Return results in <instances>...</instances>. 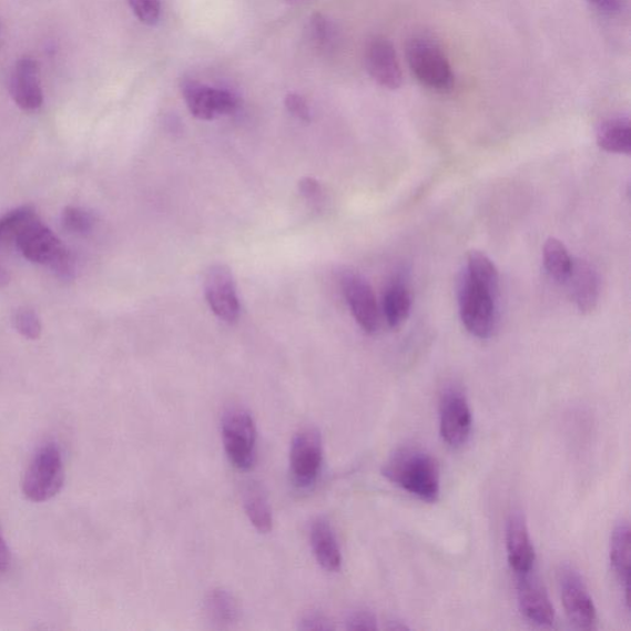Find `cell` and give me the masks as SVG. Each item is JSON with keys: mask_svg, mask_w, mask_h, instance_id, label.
Listing matches in <instances>:
<instances>
[{"mask_svg": "<svg viewBox=\"0 0 631 631\" xmlns=\"http://www.w3.org/2000/svg\"><path fill=\"white\" fill-rule=\"evenodd\" d=\"M289 460L294 484L302 490L312 489L324 462L323 438L317 429L305 428L296 434Z\"/></svg>", "mask_w": 631, "mask_h": 631, "instance_id": "obj_8", "label": "cell"}, {"mask_svg": "<svg viewBox=\"0 0 631 631\" xmlns=\"http://www.w3.org/2000/svg\"><path fill=\"white\" fill-rule=\"evenodd\" d=\"M205 611L210 620L220 627L234 624L240 612L234 596L223 589H216L207 594Z\"/></svg>", "mask_w": 631, "mask_h": 631, "instance_id": "obj_24", "label": "cell"}, {"mask_svg": "<svg viewBox=\"0 0 631 631\" xmlns=\"http://www.w3.org/2000/svg\"><path fill=\"white\" fill-rule=\"evenodd\" d=\"M298 629L302 630H330L334 625L330 624L329 620L324 615L316 612L306 614L298 624Z\"/></svg>", "mask_w": 631, "mask_h": 631, "instance_id": "obj_33", "label": "cell"}, {"mask_svg": "<svg viewBox=\"0 0 631 631\" xmlns=\"http://www.w3.org/2000/svg\"><path fill=\"white\" fill-rule=\"evenodd\" d=\"M312 547L317 562L328 572H336L342 567V552L334 528L325 518H318L312 526Z\"/></svg>", "mask_w": 631, "mask_h": 631, "instance_id": "obj_18", "label": "cell"}, {"mask_svg": "<svg viewBox=\"0 0 631 631\" xmlns=\"http://www.w3.org/2000/svg\"><path fill=\"white\" fill-rule=\"evenodd\" d=\"M340 283L343 294L358 325L369 335L378 332L380 313L369 283L362 275L350 271L343 273Z\"/></svg>", "mask_w": 631, "mask_h": 631, "instance_id": "obj_12", "label": "cell"}, {"mask_svg": "<svg viewBox=\"0 0 631 631\" xmlns=\"http://www.w3.org/2000/svg\"><path fill=\"white\" fill-rule=\"evenodd\" d=\"M472 411L468 397L458 387L442 393L439 407L440 436L454 449L467 445L472 430Z\"/></svg>", "mask_w": 631, "mask_h": 631, "instance_id": "obj_9", "label": "cell"}, {"mask_svg": "<svg viewBox=\"0 0 631 631\" xmlns=\"http://www.w3.org/2000/svg\"><path fill=\"white\" fill-rule=\"evenodd\" d=\"M132 12L143 24L154 26L161 17V0H129Z\"/></svg>", "mask_w": 631, "mask_h": 631, "instance_id": "obj_30", "label": "cell"}, {"mask_svg": "<svg viewBox=\"0 0 631 631\" xmlns=\"http://www.w3.org/2000/svg\"><path fill=\"white\" fill-rule=\"evenodd\" d=\"M390 623L391 624L389 627H387V629H390V630H406V629H408V627L406 624H404L403 622H400V620H391Z\"/></svg>", "mask_w": 631, "mask_h": 631, "instance_id": "obj_37", "label": "cell"}, {"mask_svg": "<svg viewBox=\"0 0 631 631\" xmlns=\"http://www.w3.org/2000/svg\"><path fill=\"white\" fill-rule=\"evenodd\" d=\"M465 273L476 284L498 297L500 292V276L493 262L480 251H472L468 257V265Z\"/></svg>", "mask_w": 631, "mask_h": 631, "instance_id": "obj_23", "label": "cell"}, {"mask_svg": "<svg viewBox=\"0 0 631 631\" xmlns=\"http://www.w3.org/2000/svg\"><path fill=\"white\" fill-rule=\"evenodd\" d=\"M531 570L517 574V597L520 613L530 623L538 627H551L556 623V609L545 584Z\"/></svg>", "mask_w": 631, "mask_h": 631, "instance_id": "obj_11", "label": "cell"}, {"mask_svg": "<svg viewBox=\"0 0 631 631\" xmlns=\"http://www.w3.org/2000/svg\"><path fill=\"white\" fill-rule=\"evenodd\" d=\"M542 257H545L546 269L552 279L559 283L569 281L573 261L561 241L549 238L542 251Z\"/></svg>", "mask_w": 631, "mask_h": 631, "instance_id": "obj_25", "label": "cell"}, {"mask_svg": "<svg viewBox=\"0 0 631 631\" xmlns=\"http://www.w3.org/2000/svg\"><path fill=\"white\" fill-rule=\"evenodd\" d=\"M611 563L620 583L629 594L630 581V529L627 522H620L611 538Z\"/></svg>", "mask_w": 631, "mask_h": 631, "instance_id": "obj_21", "label": "cell"}, {"mask_svg": "<svg viewBox=\"0 0 631 631\" xmlns=\"http://www.w3.org/2000/svg\"><path fill=\"white\" fill-rule=\"evenodd\" d=\"M243 506L250 522L259 533L267 535L273 528V515L268 497L264 493L261 485L250 484L243 492Z\"/></svg>", "mask_w": 631, "mask_h": 631, "instance_id": "obj_19", "label": "cell"}, {"mask_svg": "<svg viewBox=\"0 0 631 631\" xmlns=\"http://www.w3.org/2000/svg\"><path fill=\"white\" fill-rule=\"evenodd\" d=\"M10 564V550L8 548L7 541L0 531V572H6Z\"/></svg>", "mask_w": 631, "mask_h": 631, "instance_id": "obj_36", "label": "cell"}, {"mask_svg": "<svg viewBox=\"0 0 631 631\" xmlns=\"http://www.w3.org/2000/svg\"><path fill=\"white\" fill-rule=\"evenodd\" d=\"M285 106L287 112L293 114L298 120L309 121L312 114H309V109L305 99L298 94H289L285 98Z\"/></svg>", "mask_w": 631, "mask_h": 631, "instance_id": "obj_32", "label": "cell"}, {"mask_svg": "<svg viewBox=\"0 0 631 631\" xmlns=\"http://www.w3.org/2000/svg\"><path fill=\"white\" fill-rule=\"evenodd\" d=\"M407 62L417 81L430 91L447 93L456 83L451 65L438 43L428 37H414L407 43Z\"/></svg>", "mask_w": 631, "mask_h": 631, "instance_id": "obj_3", "label": "cell"}, {"mask_svg": "<svg viewBox=\"0 0 631 631\" xmlns=\"http://www.w3.org/2000/svg\"><path fill=\"white\" fill-rule=\"evenodd\" d=\"M346 629L348 630H376L378 620L368 609H357L346 618Z\"/></svg>", "mask_w": 631, "mask_h": 631, "instance_id": "obj_31", "label": "cell"}, {"mask_svg": "<svg viewBox=\"0 0 631 631\" xmlns=\"http://www.w3.org/2000/svg\"><path fill=\"white\" fill-rule=\"evenodd\" d=\"M10 95L24 112L34 113L43 105V92L40 83L39 68L34 59L24 57L14 65L9 84Z\"/></svg>", "mask_w": 631, "mask_h": 631, "instance_id": "obj_14", "label": "cell"}, {"mask_svg": "<svg viewBox=\"0 0 631 631\" xmlns=\"http://www.w3.org/2000/svg\"><path fill=\"white\" fill-rule=\"evenodd\" d=\"M38 217L34 208L21 206L0 217V247L16 242L20 232Z\"/></svg>", "mask_w": 631, "mask_h": 631, "instance_id": "obj_26", "label": "cell"}, {"mask_svg": "<svg viewBox=\"0 0 631 631\" xmlns=\"http://www.w3.org/2000/svg\"><path fill=\"white\" fill-rule=\"evenodd\" d=\"M365 63L372 79L387 90H398L403 84V71L393 43L386 38H374L365 53Z\"/></svg>", "mask_w": 631, "mask_h": 631, "instance_id": "obj_15", "label": "cell"}, {"mask_svg": "<svg viewBox=\"0 0 631 631\" xmlns=\"http://www.w3.org/2000/svg\"><path fill=\"white\" fill-rule=\"evenodd\" d=\"M309 38L318 49H328L334 42L335 31L328 19L323 14H315L309 19Z\"/></svg>", "mask_w": 631, "mask_h": 631, "instance_id": "obj_28", "label": "cell"}, {"mask_svg": "<svg viewBox=\"0 0 631 631\" xmlns=\"http://www.w3.org/2000/svg\"><path fill=\"white\" fill-rule=\"evenodd\" d=\"M9 282V275L7 271L0 265V286L6 285Z\"/></svg>", "mask_w": 631, "mask_h": 631, "instance_id": "obj_38", "label": "cell"}, {"mask_svg": "<svg viewBox=\"0 0 631 631\" xmlns=\"http://www.w3.org/2000/svg\"><path fill=\"white\" fill-rule=\"evenodd\" d=\"M413 298L408 287L400 281L394 282L384 296V315L390 327L400 326L411 313Z\"/></svg>", "mask_w": 631, "mask_h": 631, "instance_id": "obj_22", "label": "cell"}, {"mask_svg": "<svg viewBox=\"0 0 631 631\" xmlns=\"http://www.w3.org/2000/svg\"><path fill=\"white\" fill-rule=\"evenodd\" d=\"M182 92L187 108L199 120H213L217 115L231 114L238 106L234 94L194 81H185Z\"/></svg>", "mask_w": 631, "mask_h": 631, "instance_id": "obj_13", "label": "cell"}, {"mask_svg": "<svg viewBox=\"0 0 631 631\" xmlns=\"http://www.w3.org/2000/svg\"><path fill=\"white\" fill-rule=\"evenodd\" d=\"M381 472L398 489L417 497L420 501L435 503L439 500V465L423 449L415 447L397 449L384 464Z\"/></svg>", "mask_w": 631, "mask_h": 631, "instance_id": "obj_1", "label": "cell"}, {"mask_svg": "<svg viewBox=\"0 0 631 631\" xmlns=\"http://www.w3.org/2000/svg\"><path fill=\"white\" fill-rule=\"evenodd\" d=\"M559 586L564 613L570 623L578 629H596L597 609L580 572L570 564H563L559 572Z\"/></svg>", "mask_w": 631, "mask_h": 631, "instance_id": "obj_7", "label": "cell"}, {"mask_svg": "<svg viewBox=\"0 0 631 631\" xmlns=\"http://www.w3.org/2000/svg\"><path fill=\"white\" fill-rule=\"evenodd\" d=\"M458 296L465 328L480 339L490 338L497 323V297L476 285L465 271L460 275Z\"/></svg>", "mask_w": 631, "mask_h": 631, "instance_id": "obj_6", "label": "cell"}, {"mask_svg": "<svg viewBox=\"0 0 631 631\" xmlns=\"http://www.w3.org/2000/svg\"><path fill=\"white\" fill-rule=\"evenodd\" d=\"M62 225L73 235L84 236L91 234L95 225V217L85 208L69 206L62 214Z\"/></svg>", "mask_w": 631, "mask_h": 631, "instance_id": "obj_27", "label": "cell"}, {"mask_svg": "<svg viewBox=\"0 0 631 631\" xmlns=\"http://www.w3.org/2000/svg\"><path fill=\"white\" fill-rule=\"evenodd\" d=\"M205 296L210 308L225 323L234 324L241 306L234 274L225 264H214L205 276Z\"/></svg>", "mask_w": 631, "mask_h": 631, "instance_id": "obj_10", "label": "cell"}, {"mask_svg": "<svg viewBox=\"0 0 631 631\" xmlns=\"http://www.w3.org/2000/svg\"><path fill=\"white\" fill-rule=\"evenodd\" d=\"M16 245L28 261L47 265L62 279L73 278L75 262L72 253L45 224L41 223L39 216L20 232Z\"/></svg>", "mask_w": 631, "mask_h": 631, "instance_id": "obj_2", "label": "cell"}, {"mask_svg": "<svg viewBox=\"0 0 631 631\" xmlns=\"http://www.w3.org/2000/svg\"><path fill=\"white\" fill-rule=\"evenodd\" d=\"M602 13L608 16H617L625 9V0H589Z\"/></svg>", "mask_w": 631, "mask_h": 631, "instance_id": "obj_34", "label": "cell"}, {"mask_svg": "<svg viewBox=\"0 0 631 631\" xmlns=\"http://www.w3.org/2000/svg\"><path fill=\"white\" fill-rule=\"evenodd\" d=\"M64 482V465L57 442H45L35 452L26 472L23 491L32 502H47L57 496Z\"/></svg>", "mask_w": 631, "mask_h": 631, "instance_id": "obj_4", "label": "cell"}, {"mask_svg": "<svg viewBox=\"0 0 631 631\" xmlns=\"http://www.w3.org/2000/svg\"><path fill=\"white\" fill-rule=\"evenodd\" d=\"M14 326L19 334L27 339H38L41 335V320L32 309H19L14 317Z\"/></svg>", "mask_w": 631, "mask_h": 631, "instance_id": "obj_29", "label": "cell"}, {"mask_svg": "<svg viewBox=\"0 0 631 631\" xmlns=\"http://www.w3.org/2000/svg\"><path fill=\"white\" fill-rule=\"evenodd\" d=\"M506 548L509 567L516 574L535 570L536 549L523 515L509 517L506 528Z\"/></svg>", "mask_w": 631, "mask_h": 631, "instance_id": "obj_16", "label": "cell"}, {"mask_svg": "<svg viewBox=\"0 0 631 631\" xmlns=\"http://www.w3.org/2000/svg\"><path fill=\"white\" fill-rule=\"evenodd\" d=\"M301 192L308 201H316L320 196V185L314 179H304L298 183Z\"/></svg>", "mask_w": 631, "mask_h": 631, "instance_id": "obj_35", "label": "cell"}, {"mask_svg": "<svg viewBox=\"0 0 631 631\" xmlns=\"http://www.w3.org/2000/svg\"><path fill=\"white\" fill-rule=\"evenodd\" d=\"M597 143L607 152L630 154L631 128L629 118L620 116L605 121L598 129Z\"/></svg>", "mask_w": 631, "mask_h": 631, "instance_id": "obj_20", "label": "cell"}, {"mask_svg": "<svg viewBox=\"0 0 631 631\" xmlns=\"http://www.w3.org/2000/svg\"><path fill=\"white\" fill-rule=\"evenodd\" d=\"M576 306L582 314H591L600 298V279L589 262L576 259L569 281Z\"/></svg>", "mask_w": 631, "mask_h": 631, "instance_id": "obj_17", "label": "cell"}, {"mask_svg": "<svg viewBox=\"0 0 631 631\" xmlns=\"http://www.w3.org/2000/svg\"><path fill=\"white\" fill-rule=\"evenodd\" d=\"M226 456L238 470H250L257 458V427L247 409L231 407L221 419Z\"/></svg>", "mask_w": 631, "mask_h": 631, "instance_id": "obj_5", "label": "cell"}]
</instances>
